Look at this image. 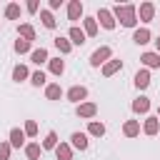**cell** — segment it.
<instances>
[{
    "label": "cell",
    "mask_w": 160,
    "mask_h": 160,
    "mask_svg": "<svg viewBox=\"0 0 160 160\" xmlns=\"http://www.w3.org/2000/svg\"><path fill=\"white\" fill-rule=\"evenodd\" d=\"M22 132H25V138H35L38 135V122L35 120H28L25 128H22Z\"/></svg>",
    "instance_id": "obj_33"
},
{
    "label": "cell",
    "mask_w": 160,
    "mask_h": 160,
    "mask_svg": "<svg viewBox=\"0 0 160 160\" xmlns=\"http://www.w3.org/2000/svg\"><path fill=\"white\" fill-rule=\"evenodd\" d=\"M30 82H32L35 88H40V85H45V82H48V78H45V72H42V70H35V72H30Z\"/></svg>",
    "instance_id": "obj_32"
},
{
    "label": "cell",
    "mask_w": 160,
    "mask_h": 160,
    "mask_svg": "<svg viewBox=\"0 0 160 160\" xmlns=\"http://www.w3.org/2000/svg\"><path fill=\"white\" fill-rule=\"evenodd\" d=\"M122 135H125V138H138V135H140V122H138V120H125Z\"/></svg>",
    "instance_id": "obj_13"
},
{
    "label": "cell",
    "mask_w": 160,
    "mask_h": 160,
    "mask_svg": "<svg viewBox=\"0 0 160 160\" xmlns=\"http://www.w3.org/2000/svg\"><path fill=\"white\" fill-rule=\"evenodd\" d=\"M48 68H50V72H52V75H58V78L65 72V62H62L60 58H50V60H48Z\"/></svg>",
    "instance_id": "obj_24"
},
{
    "label": "cell",
    "mask_w": 160,
    "mask_h": 160,
    "mask_svg": "<svg viewBox=\"0 0 160 160\" xmlns=\"http://www.w3.org/2000/svg\"><path fill=\"white\" fill-rule=\"evenodd\" d=\"M30 45H32V42H28V40L18 38V40H15V45H12V50H15L18 55H22V52H30Z\"/></svg>",
    "instance_id": "obj_31"
},
{
    "label": "cell",
    "mask_w": 160,
    "mask_h": 160,
    "mask_svg": "<svg viewBox=\"0 0 160 160\" xmlns=\"http://www.w3.org/2000/svg\"><path fill=\"white\" fill-rule=\"evenodd\" d=\"M25 155H28V160H40L42 148H40L38 142H28V145H25Z\"/></svg>",
    "instance_id": "obj_25"
},
{
    "label": "cell",
    "mask_w": 160,
    "mask_h": 160,
    "mask_svg": "<svg viewBox=\"0 0 160 160\" xmlns=\"http://www.w3.org/2000/svg\"><path fill=\"white\" fill-rule=\"evenodd\" d=\"M110 12H112L115 22L120 20L122 28H135L138 25V8L135 5H115Z\"/></svg>",
    "instance_id": "obj_1"
},
{
    "label": "cell",
    "mask_w": 160,
    "mask_h": 160,
    "mask_svg": "<svg viewBox=\"0 0 160 160\" xmlns=\"http://www.w3.org/2000/svg\"><path fill=\"white\" fill-rule=\"evenodd\" d=\"M82 32H85V38H95L98 35V20L95 18H82Z\"/></svg>",
    "instance_id": "obj_12"
},
{
    "label": "cell",
    "mask_w": 160,
    "mask_h": 160,
    "mask_svg": "<svg viewBox=\"0 0 160 160\" xmlns=\"http://www.w3.org/2000/svg\"><path fill=\"white\" fill-rule=\"evenodd\" d=\"M55 158H58V160H72V148H70L68 142H58Z\"/></svg>",
    "instance_id": "obj_19"
},
{
    "label": "cell",
    "mask_w": 160,
    "mask_h": 160,
    "mask_svg": "<svg viewBox=\"0 0 160 160\" xmlns=\"http://www.w3.org/2000/svg\"><path fill=\"white\" fill-rule=\"evenodd\" d=\"M88 132L95 135V138H102V135H105V125L98 122V120H90V122H88Z\"/></svg>",
    "instance_id": "obj_28"
},
{
    "label": "cell",
    "mask_w": 160,
    "mask_h": 160,
    "mask_svg": "<svg viewBox=\"0 0 160 160\" xmlns=\"http://www.w3.org/2000/svg\"><path fill=\"white\" fill-rule=\"evenodd\" d=\"M45 98H48V100H60V98H62V88H60L58 82L45 85Z\"/></svg>",
    "instance_id": "obj_22"
},
{
    "label": "cell",
    "mask_w": 160,
    "mask_h": 160,
    "mask_svg": "<svg viewBox=\"0 0 160 160\" xmlns=\"http://www.w3.org/2000/svg\"><path fill=\"white\" fill-rule=\"evenodd\" d=\"M68 40H70V45H82V42H85V32H82L78 25H72L70 32H68Z\"/></svg>",
    "instance_id": "obj_17"
},
{
    "label": "cell",
    "mask_w": 160,
    "mask_h": 160,
    "mask_svg": "<svg viewBox=\"0 0 160 160\" xmlns=\"http://www.w3.org/2000/svg\"><path fill=\"white\" fill-rule=\"evenodd\" d=\"M80 18H82V2H80V0H70V2H68V20L78 22Z\"/></svg>",
    "instance_id": "obj_6"
},
{
    "label": "cell",
    "mask_w": 160,
    "mask_h": 160,
    "mask_svg": "<svg viewBox=\"0 0 160 160\" xmlns=\"http://www.w3.org/2000/svg\"><path fill=\"white\" fill-rule=\"evenodd\" d=\"M65 98H68L70 102L80 105V102H85V98H88V88H85V85H72V88L65 92Z\"/></svg>",
    "instance_id": "obj_3"
},
{
    "label": "cell",
    "mask_w": 160,
    "mask_h": 160,
    "mask_svg": "<svg viewBox=\"0 0 160 160\" xmlns=\"http://www.w3.org/2000/svg\"><path fill=\"white\" fill-rule=\"evenodd\" d=\"M52 42H55V48H58V52H60V55H68V52L72 50L70 40H68V38H62V35H58V38H55Z\"/></svg>",
    "instance_id": "obj_23"
},
{
    "label": "cell",
    "mask_w": 160,
    "mask_h": 160,
    "mask_svg": "<svg viewBox=\"0 0 160 160\" xmlns=\"http://www.w3.org/2000/svg\"><path fill=\"white\" fill-rule=\"evenodd\" d=\"M70 148H75V150H88V135H85V132H72V135H70Z\"/></svg>",
    "instance_id": "obj_11"
},
{
    "label": "cell",
    "mask_w": 160,
    "mask_h": 160,
    "mask_svg": "<svg viewBox=\"0 0 160 160\" xmlns=\"http://www.w3.org/2000/svg\"><path fill=\"white\" fill-rule=\"evenodd\" d=\"M30 60H32L35 65H42V62H48V60H50V55H48V50H45V48H35V50L30 52Z\"/></svg>",
    "instance_id": "obj_21"
},
{
    "label": "cell",
    "mask_w": 160,
    "mask_h": 160,
    "mask_svg": "<svg viewBox=\"0 0 160 160\" xmlns=\"http://www.w3.org/2000/svg\"><path fill=\"white\" fill-rule=\"evenodd\" d=\"M120 68H122V60H112V58H110V60L102 65V75H105V78H112Z\"/></svg>",
    "instance_id": "obj_18"
},
{
    "label": "cell",
    "mask_w": 160,
    "mask_h": 160,
    "mask_svg": "<svg viewBox=\"0 0 160 160\" xmlns=\"http://www.w3.org/2000/svg\"><path fill=\"white\" fill-rule=\"evenodd\" d=\"M75 112H78V118H82V120H90V118H95V112H98V105H95V102H90V100H85V102H80V105L75 108Z\"/></svg>",
    "instance_id": "obj_4"
},
{
    "label": "cell",
    "mask_w": 160,
    "mask_h": 160,
    "mask_svg": "<svg viewBox=\"0 0 160 160\" xmlns=\"http://www.w3.org/2000/svg\"><path fill=\"white\" fill-rule=\"evenodd\" d=\"M60 5H62V0H50V2H48V10L52 12V10H58Z\"/></svg>",
    "instance_id": "obj_36"
},
{
    "label": "cell",
    "mask_w": 160,
    "mask_h": 160,
    "mask_svg": "<svg viewBox=\"0 0 160 160\" xmlns=\"http://www.w3.org/2000/svg\"><path fill=\"white\" fill-rule=\"evenodd\" d=\"M112 58V50H110V45H100L92 55H90V65L92 68H100V65H105L108 60Z\"/></svg>",
    "instance_id": "obj_2"
},
{
    "label": "cell",
    "mask_w": 160,
    "mask_h": 160,
    "mask_svg": "<svg viewBox=\"0 0 160 160\" xmlns=\"http://www.w3.org/2000/svg\"><path fill=\"white\" fill-rule=\"evenodd\" d=\"M25 8H28V12H38V8H40V2H38V0H30V2L25 5Z\"/></svg>",
    "instance_id": "obj_35"
},
{
    "label": "cell",
    "mask_w": 160,
    "mask_h": 160,
    "mask_svg": "<svg viewBox=\"0 0 160 160\" xmlns=\"http://www.w3.org/2000/svg\"><path fill=\"white\" fill-rule=\"evenodd\" d=\"M55 148H58V132L50 130L45 135V140H42V150H55Z\"/></svg>",
    "instance_id": "obj_29"
},
{
    "label": "cell",
    "mask_w": 160,
    "mask_h": 160,
    "mask_svg": "<svg viewBox=\"0 0 160 160\" xmlns=\"http://www.w3.org/2000/svg\"><path fill=\"white\" fill-rule=\"evenodd\" d=\"M18 35H20L22 40L32 42V40H35V28H32L30 22H22V25H18Z\"/></svg>",
    "instance_id": "obj_16"
},
{
    "label": "cell",
    "mask_w": 160,
    "mask_h": 160,
    "mask_svg": "<svg viewBox=\"0 0 160 160\" xmlns=\"http://www.w3.org/2000/svg\"><path fill=\"white\" fill-rule=\"evenodd\" d=\"M158 130H160V120H158L155 115L145 118V122H142V132H145V135H158Z\"/></svg>",
    "instance_id": "obj_10"
},
{
    "label": "cell",
    "mask_w": 160,
    "mask_h": 160,
    "mask_svg": "<svg viewBox=\"0 0 160 160\" xmlns=\"http://www.w3.org/2000/svg\"><path fill=\"white\" fill-rule=\"evenodd\" d=\"M150 38H152V35H150V30H148V28H138V30L132 32V40H135L138 45H148V42H150Z\"/></svg>",
    "instance_id": "obj_20"
},
{
    "label": "cell",
    "mask_w": 160,
    "mask_h": 160,
    "mask_svg": "<svg viewBox=\"0 0 160 160\" xmlns=\"http://www.w3.org/2000/svg\"><path fill=\"white\" fill-rule=\"evenodd\" d=\"M40 20H42V25L48 30H55V25H58V20H55V15L50 10H40Z\"/></svg>",
    "instance_id": "obj_26"
},
{
    "label": "cell",
    "mask_w": 160,
    "mask_h": 160,
    "mask_svg": "<svg viewBox=\"0 0 160 160\" xmlns=\"http://www.w3.org/2000/svg\"><path fill=\"white\" fill-rule=\"evenodd\" d=\"M95 20H100V25H102L105 30H115V25H118V22H115V18H112V12H110L108 8H100Z\"/></svg>",
    "instance_id": "obj_5"
},
{
    "label": "cell",
    "mask_w": 160,
    "mask_h": 160,
    "mask_svg": "<svg viewBox=\"0 0 160 160\" xmlns=\"http://www.w3.org/2000/svg\"><path fill=\"white\" fill-rule=\"evenodd\" d=\"M10 142H0V160H10Z\"/></svg>",
    "instance_id": "obj_34"
},
{
    "label": "cell",
    "mask_w": 160,
    "mask_h": 160,
    "mask_svg": "<svg viewBox=\"0 0 160 160\" xmlns=\"http://www.w3.org/2000/svg\"><path fill=\"white\" fill-rule=\"evenodd\" d=\"M8 142H10V148H22V145H25V132H22L20 128H12Z\"/></svg>",
    "instance_id": "obj_14"
},
{
    "label": "cell",
    "mask_w": 160,
    "mask_h": 160,
    "mask_svg": "<svg viewBox=\"0 0 160 160\" xmlns=\"http://www.w3.org/2000/svg\"><path fill=\"white\" fill-rule=\"evenodd\" d=\"M155 118H158V120H160V108H158V115H155Z\"/></svg>",
    "instance_id": "obj_38"
},
{
    "label": "cell",
    "mask_w": 160,
    "mask_h": 160,
    "mask_svg": "<svg viewBox=\"0 0 160 160\" xmlns=\"http://www.w3.org/2000/svg\"><path fill=\"white\" fill-rule=\"evenodd\" d=\"M30 78V70L25 68V65H15L12 68V80L15 82H22V80H28Z\"/></svg>",
    "instance_id": "obj_27"
},
{
    "label": "cell",
    "mask_w": 160,
    "mask_h": 160,
    "mask_svg": "<svg viewBox=\"0 0 160 160\" xmlns=\"http://www.w3.org/2000/svg\"><path fill=\"white\" fill-rule=\"evenodd\" d=\"M132 82H135V88H138V90H145V88L150 85V70H145V68H142V70H138V72H135V78H132Z\"/></svg>",
    "instance_id": "obj_8"
},
{
    "label": "cell",
    "mask_w": 160,
    "mask_h": 160,
    "mask_svg": "<svg viewBox=\"0 0 160 160\" xmlns=\"http://www.w3.org/2000/svg\"><path fill=\"white\" fill-rule=\"evenodd\" d=\"M155 52L160 55V40H155Z\"/></svg>",
    "instance_id": "obj_37"
},
{
    "label": "cell",
    "mask_w": 160,
    "mask_h": 160,
    "mask_svg": "<svg viewBox=\"0 0 160 160\" xmlns=\"http://www.w3.org/2000/svg\"><path fill=\"white\" fill-rule=\"evenodd\" d=\"M148 110H150V98L140 95V98L132 100V112H135V115H145Z\"/></svg>",
    "instance_id": "obj_9"
},
{
    "label": "cell",
    "mask_w": 160,
    "mask_h": 160,
    "mask_svg": "<svg viewBox=\"0 0 160 160\" xmlns=\"http://www.w3.org/2000/svg\"><path fill=\"white\" fill-rule=\"evenodd\" d=\"M140 62L145 65V70L148 68H160V55L158 52H142L140 55Z\"/></svg>",
    "instance_id": "obj_15"
},
{
    "label": "cell",
    "mask_w": 160,
    "mask_h": 160,
    "mask_svg": "<svg viewBox=\"0 0 160 160\" xmlns=\"http://www.w3.org/2000/svg\"><path fill=\"white\" fill-rule=\"evenodd\" d=\"M138 18H140L142 22H150V20L155 18V5H152V2H140V8H138Z\"/></svg>",
    "instance_id": "obj_7"
},
{
    "label": "cell",
    "mask_w": 160,
    "mask_h": 160,
    "mask_svg": "<svg viewBox=\"0 0 160 160\" xmlns=\"http://www.w3.org/2000/svg\"><path fill=\"white\" fill-rule=\"evenodd\" d=\"M5 18H8V20H18V18H20V5H18V2H10V5L5 8Z\"/></svg>",
    "instance_id": "obj_30"
}]
</instances>
